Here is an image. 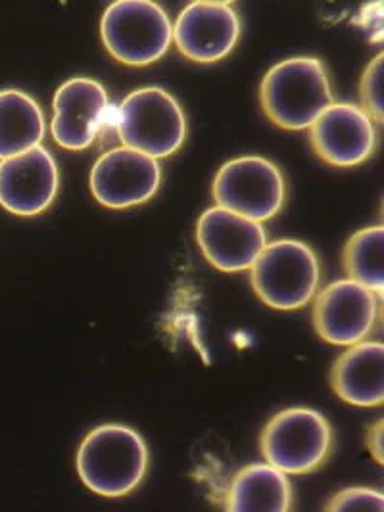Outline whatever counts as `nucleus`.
<instances>
[{"label": "nucleus", "mask_w": 384, "mask_h": 512, "mask_svg": "<svg viewBox=\"0 0 384 512\" xmlns=\"http://www.w3.org/2000/svg\"><path fill=\"white\" fill-rule=\"evenodd\" d=\"M342 265L348 279L371 288L379 296L384 290V229L365 227L352 234L342 252Z\"/></svg>", "instance_id": "nucleus-18"}, {"label": "nucleus", "mask_w": 384, "mask_h": 512, "mask_svg": "<svg viewBox=\"0 0 384 512\" xmlns=\"http://www.w3.org/2000/svg\"><path fill=\"white\" fill-rule=\"evenodd\" d=\"M75 465L93 493L118 499L141 486L148 472V447L137 430L102 424L83 438Z\"/></svg>", "instance_id": "nucleus-2"}, {"label": "nucleus", "mask_w": 384, "mask_h": 512, "mask_svg": "<svg viewBox=\"0 0 384 512\" xmlns=\"http://www.w3.org/2000/svg\"><path fill=\"white\" fill-rule=\"evenodd\" d=\"M310 144L321 162L356 167L377 150V129L361 106L333 102L310 127Z\"/></svg>", "instance_id": "nucleus-13"}, {"label": "nucleus", "mask_w": 384, "mask_h": 512, "mask_svg": "<svg viewBox=\"0 0 384 512\" xmlns=\"http://www.w3.org/2000/svg\"><path fill=\"white\" fill-rule=\"evenodd\" d=\"M239 39V14L229 2H191L173 25L175 47L198 64H214L227 58Z\"/></svg>", "instance_id": "nucleus-12"}, {"label": "nucleus", "mask_w": 384, "mask_h": 512, "mask_svg": "<svg viewBox=\"0 0 384 512\" xmlns=\"http://www.w3.org/2000/svg\"><path fill=\"white\" fill-rule=\"evenodd\" d=\"M45 116L29 94L8 89L0 93V160L37 148L45 139Z\"/></svg>", "instance_id": "nucleus-17"}, {"label": "nucleus", "mask_w": 384, "mask_h": 512, "mask_svg": "<svg viewBox=\"0 0 384 512\" xmlns=\"http://www.w3.org/2000/svg\"><path fill=\"white\" fill-rule=\"evenodd\" d=\"M290 507L292 486L287 474L269 463L239 470L225 499V509L233 512H287Z\"/></svg>", "instance_id": "nucleus-16"}, {"label": "nucleus", "mask_w": 384, "mask_h": 512, "mask_svg": "<svg viewBox=\"0 0 384 512\" xmlns=\"http://www.w3.org/2000/svg\"><path fill=\"white\" fill-rule=\"evenodd\" d=\"M52 110L50 133L58 146L72 152L93 146L112 117L106 89L87 77L66 81L54 94Z\"/></svg>", "instance_id": "nucleus-10"}, {"label": "nucleus", "mask_w": 384, "mask_h": 512, "mask_svg": "<svg viewBox=\"0 0 384 512\" xmlns=\"http://www.w3.org/2000/svg\"><path fill=\"white\" fill-rule=\"evenodd\" d=\"M335 445L327 417L308 407H290L265 424L260 449L285 474H310L325 465Z\"/></svg>", "instance_id": "nucleus-6"}, {"label": "nucleus", "mask_w": 384, "mask_h": 512, "mask_svg": "<svg viewBox=\"0 0 384 512\" xmlns=\"http://www.w3.org/2000/svg\"><path fill=\"white\" fill-rule=\"evenodd\" d=\"M383 420H377L369 432H367V449L373 455V459L383 465Z\"/></svg>", "instance_id": "nucleus-21"}, {"label": "nucleus", "mask_w": 384, "mask_h": 512, "mask_svg": "<svg viewBox=\"0 0 384 512\" xmlns=\"http://www.w3.org/2000/svg\"><path fill=\"white\" fill-rule=\"evenodd\" d=\"M331 388L354 407H381L384 401V346L360 342L348 346L331 369Z\"/></svg>", "instance_id": "nucleus-15"}, {"label": "nucleus", "mask_w": 384, "mask_h": 512, "mask_svg": "<svg viewBox=\"0 0 384 512\" xmlns=\"http://www.w3.org/2000/svg\"><path fill=\"white\" fill-rule=\"evenodd\" d=\"M196 242L206 261L223 273L250 271L267 244L262 223L235 211L210 208L196 223Z\"/></svg>", "instance_id": "nucleus-11"}, {"label": "nucleus", "mask_w": 384, "mask_h": 512, "mask_svg": "<svg viewBox=\"0 0 384 512\" xmlns=\"http://www.w3.org/2000/svg\"><path fill=\"white\" fill-rule=\"evenodd\" d=\"M114 127L123 146L154 160L181 150L189 133L181 104L160 87H143L129 94L116 112Z\"/></svg>", "instance_id": "nucleus-3"}, {"label": "nucleus", "mask_w": 384, "mask_h": 512, "mask_svg": "<svg viewBox=\"0 0 384 512\" xmlns=\"http://www.w3.org/2000/svg\"><path fill=\"white\" fill-rule=\"evenodd\" d=\"M383 54H377L373 62L361 75V110L373 119V123H383Z\"/></svg>", "instance_id": "nucleus-19"}, {"label": "nucleus", "mask_w": 384, "mask_h": 512, "mask_svg": "<svg viewBox=\"0 0 384 512\" xmlns=\"http://www.w3.org/2000/svg\"><path fill=\"white\" fill-rule=\"evenodd\" d=\"M162 185L158 160L127 146L102 154L91 171V192L108 210H129L143 206Z\"/></svg>", "instance_id": "nucleus-9"}, {"label": "nucleus", "mask_w": 384, "mask_h": 512, "mask_svg": "<svg viewBox=\"0 0 384 512\" xmlns=\"http://www.w3.org/2000/svg\"><path fill=\"white\" fill-rule=\"evenodd\" d=\"M60 173L54 156L37 146L0 162V206L14 215L31 217L56 200Z\"/></svg>", "instance_id": "nucleus-14"}, {"label": "nucleus", "mask_w": 384, "mask_h": 512, "mask_svg": "<svg viewBox=\"0 0 384 512\" xmlns=\"http://www.w3.org/2000/svg\"><path fill=\"white\" fill-rule=\"evenodd\" d=\"M265 117L285 131H306L333 104L327 66L315 56H296L265 73L260 85Z\"/></svg>", "instance_id": "nucleus-1"}, {"label": "nucleus", "mask_w": 384, "mask_h": 512, "mask_svg": "<svg viewBox=\"0 0 384 512\" xmlns=\"http://www.w3.org/2000/svg\"><path fill=\"white\" fill-rule=\"evenodd\" d=\"M100 37L114 60L143 68L166 56L173 43V24L156 2L118 0L102 16Z\"/></svg>", "instance_id": "nucleus-4"}, {"label": "nucleus", "mask_w": 384, "mask_h": 512, "mask_svg": "<svg viewBox=\"0 0 384 512\" xmlns=\"http://www.w3.org/2000/svg\"><path fill=\"white\" fill-rule=\"evenodd\" d=\"M384 509V497L381 491L369 488H348L329 499L325 511L331 512H381Z\"/></svg>", "instance_id": "nucleus-20"}, {"label": "nucleus", "mask_w": 384, "mask_h": 512, "mask_svg": "<svg viewBox=\"0 0 384 512\" xmlns=\"http://www.w3.org/2000/svg\"><path fill=\"white\" fill-rule=\"evenodd\" d=\"M212 196L219 208L264 223L283 210L287 181L275 163L260 156H244L219 167Z\"/></svg>", "instance_id": "nucleus-7"}, {"label": "nucleus", "mask_w": 384, "mask_h": 512, "mask_svg": "<svg viewBox=\"0 0 384 512\" xmlns=\"http://www.w3.org/2000/svg\"><path fill=\"white\" fill-rule=\"evenodd\" d=\"M381 296L356 280H336L315 296L312 323L317 336L333 346L363 342L379 319Z\"/></svg>", "instance_id": "nucleus-8"}, {"label": "nucleus", "mask_w": 384, "mask_h": 512, "mask_svg": "<svg viewBox=\"0 0 384 512\" xmlns=\"http://www.w3.org/2000/svg\"><path fill=\"white\" fill-rule=\"evenodd\" d=\"M319 257L306 242L275 240L265 244L250 267V284L269 307L292 311L312 302L319 288Z\"/></svg>", "instance_id": "nucleus-5"}]
</instances>
